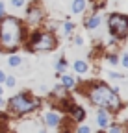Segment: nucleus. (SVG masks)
Wrapping results in <instances>:
<instances>
[{
    "label": "nucleus",
    "instance_id": "5",
    "mask_svg": "<svg viewBox=\"0 0 128 133\" xmlns=\"http://www.w3.org/2000/svg\"><path fill=\"white\" fill-rule=\"evenodd\" d=\"M108 28H109V33L117 39H123L128 35V17L126 15H121V13H113L109 15L108 19Z\"/></svg>",
    "mask_w": 128,
    "mask_h": 133
},
{
    "label": "nucleus",
    "instance_id": "1",
    "mask_svg": "<svg viewBox=\"0 0 128 133\" xmlns=\"http://www.w3.org/2000/svg\"><path fill=\"white\" fill-rule=\"evenodd\" d=\"M24 37V28L15 17H2L0 19V50H15Z\"/></svg>",
    "mask_w": 128,
    "mask_h": 133
},
{
    "label": "nucleus",
    "instance_id": "28",
    "mask_svg": "<svg viewBox=\"0 0 128 133\" xmlns=\"http://www.w3.org/2000/svg\"><path fill=\"white\" fill-rule=\"evenodd\" d=\"M4 105V100H2V96H0V107H2Z\"/></svg>",
    "mask_w": 128,
    "mask_h": 133
},
{
    "label": "nucleus",
    "instance_id": "3",
    "mask_svg": "<svg viewBox=\"0 0 128 133\" xmlns=\"http://www.w3.org/2000/svg\"><path fill=\"white\" fill-rule=\"evenodd\" d=\"M28 48L34 52H46V50L56 48V37L52 31H35L32 33L28 41Z\"/></svg>",
    "mask_w": 128,
    "mask_h": 133
},
{
    "label": "nucleus",
    "instance_id": "17",
    "mask_svg": "<svg viewBox=\"0 0 128 133\" xmlns=\"http://www.w3.org/2000/svg\"><path fill=\"white\" fill-rule=\"evenodd\" d=\"M119 63H123L124 69H128V52H124V54L119 57Z\"/></svg>",
    "mask_w": 128,
    "mask_h": 133
},
{
    "label": "nucleus",
    "instance_id": "8",
    "mask_svg": "<svg viewBox=\"0 0 128 133\" xmlns=\"http://www.w3.org/2000/svg\"><path fill=\"white\" fill-rule=\"evenodd\" d=\"M109 111L106 109V107H100L99 109V113H97V124H99V128L100 129H106L108 126H109Z\"/></svg>",
    "mask_w": 128,
    "mask_h": 133
},
{
    "label": "nucleus",
    "instance_id": "7",
    "mask_svg": "<svg viewBox=\"0 0 128 133\" xmlns=\"http://www.w3.org/2000/svg\"><path fill=\"white\" fill-rule=\"evenodd\" d=\"M43 122L48 126V128H58L61 124V116L54 111H48V113H45L43 115Z\"/></svg>",
    "mask_w": 128,
    "mask_h": 133
},
{
    "label": "nucleus",
    "instance_id": "4",
    "mask_svg": "<svg viewBox=\"0 0 128 133\" xmlns=\"http://www.w3.org/2000/svg\"><path fill=\"white\" fill-rule=\"evenodd\" d=\"M115 91H119V89L117 87L109 89L108 85H104V83H97V85H91V89L87 91V98H89V102L93 105L106 107L108 102H109V98H111V94H113Z\"/></svg>",
    "mask_w": 128,
    "mask_h": 133
},
{
    "label": "nucleus",
    "instance_id": "18",
    "mask_svg": "<svg viewBox=\"0 0 128 133\" xmlns=\"http://www.w3.org/2000/svg\"><path fill=\"white\" fill-rule=\"evenodd\" d=\"M56 69H58L59 72H63V70H65V69H67V63H65V61H63V59H59V61L56 63Z\"/></svg>",
    "mask_w": 128,
    "mask_h": 133
},
{
    "label": "nucleus",
    "instance_id": "2",
    "mask_svg": "<svg viewBox=\"0 0 128 133\" xmlns=\"http://www.w3.org/2000/svg\"><path fill=\"white\" fill-rule=\"evenodd\" d=\"M39 105V102L35 98H32L28 92H19V94H15L9 102H8V107L13 115H26L30 111H34L35 107Z\"/></svg>",
    "mask_w": 128,
    "mask_h": 133
},
{
    "label": "nucleus",
    "instance_id": "27",
    "mask_svg": "<svg viewBox=\"0 0 128 133\" xmlns=\"http://www.w3.org/2000/svg\"><path fill=\"white\" fill-rule=\"evenodd\" d=\"M4 94V91H2V83H0V96H2Z\"/></svg>",
    "mask_w": 128,
    "mask_h": 133
},
{
    "label": "nucleus",
    "instance_id": "22",
    "mask_svg": "<svg viewBox=\"0 0 128 133\" xmlns=\"http://www.w3.org/2000/svg\"><path fill=\"white\" fill-rule=\"evenodd\" d=\"M76 131H82V133H89V131H91V128H89V126H78V128H76Z\"/></svg>",
    "mask_w": 128,
    "mask_h": 133
},
{
    "label": "nucleus",
    "instance_id": "10",
    "mask_svg": "<svg viewBox=\"0 0 128 133\" xmlns=\"http://www.w3.org/2000/svg\"><path fill=\"white\" fill-rule=\"evenodd\" d=\"M99 26H100V15L99 13L89 15L87 19H86V28L87 30H95V28H99Z\"/></svg>",
    "mask_w": 128,
    "mask_h": 133
},
{
    "label": "nucleus",
    "instance_id": "26",
    "mask_svg": "<svg viewBox=\"0 0 128 133\" xmlns=\"http://www.w3.org/2000/svg\"><path fill=\"white\" fill-rule=\"evenodd\" d=\"M74 43H76L78 46H82V44H84V39H82V37H76V39H74Z\"/></svg>",
    "mask_w": 128,
    "mask_h": 133
},
{
    "label": "nucleus",
    "instance_id": "9",
    "mask_svg": "<svg viewBox=\"0 0 128 133\" xmlns=\"http://www.w3.org/2000/svg\"><path fill=\"white\" fill-rule=\"evenodd\" d=\"M41 19H43V11H41L39 8H30V11H28V21H30V24H37Z\"/></svg>",
    "mask_w": 128,
    "mask_h": 133
},
{
    "label": "nucleus",
    "instance_id": "6",
    "mask_svg": "<svg viewBox=\"0 0 128 133\" xmlns=\"http://www.w3.org/2000/svg\"><path fill=\"white\" fill-rule=\"evenodd\" d=\"M67 111L71 113V116H72V120H76V122H82L84 118H86V111L82 109V105H76V104H67Z\"/></svg>",
    "mask_w": 128,
    "mask_h": 133
},
{
    "label": "nucleus",
    "instance_id": "29",
    "mask_svg": "<svg viewBox=\"0 0 128 133\" xmlns=\"http://www.w3.org/2000/svg\"><path fill=\"white\" fill-rule=\"evenodd\" d=\"M0 129H2V126H0Z\"/></svg>",
    "mask_w": 128,
    "mask_h": 133
},
{
    "label": "nucleus",
    "instance_id": "20",
    "mask_svg": "<svg viewBox=\"0 0 128 133\" xmlns=\"http://www.w3.org/2000/svg\"><path fill=\"white\" fill-rule=\"evenodd\" d=\"M106 129H108V131H124V128H123V126H117V124H115V126H108Z\"/></svg>",
    "mask_w": 128,
    "mask_h": 133
},
{
    "label": "nucleus",
    "instance_id": "19",
    "mask_svg": "<svg viewBox=\"0 0 128 133\" xmlns=\"http://www.w3.org/2000/svg\"><path fill=\"white\" fill-rule=\"evenodd\" d=\"M4 83H6V85H8V87H13V85H15V78H13V76H6V79H4Z\"/></svg>",
    "mask_w": 128,
    "mask_h": 133
},
{
    "label": "nucleus",
    "instance_id": "14",
    "mask_svg": "<svg viewBox=\"0 0 128 133\" xmlns=\"http://www.w3.org/2000/svg\"><path fill=\"white\" fill-rule=\"evenodd\" d=\"M8 63H9V66H19L21 65V57L19 56H9Z\"/></svg>",
    "mask_w": 128,
    "mask_h": 133
},
{
    "label": "nucleus",
    "instance_id": "16",
    "mask_svg": "<svg viewBox=\"0 0 128 133\" xmlns=\"http://www.w3.org/2000/svg\"><path fill=\"white\" fill-rule=\"evenodd\" d=\"M106 61H108L109 65H117V63H119V56H113V54H109V56H106Z\"/></svg>",
    "mask_w": 128,
    "mask_h": 133
},
{
    "label": "nucleus",
    "instance_id": "15",
    "mask_svg": "<svg viewBox=\"0 0 128 133\" xmlns=\"http://www.w3.org/2000/svg\"><path fill=\"white\" fill-rule=\"evenodd\" d=\"M72 30H74V24L72 22H65V24H63V33H65V35H71Z\"/></svg>",
    "mask_w": 128,
    "mask_h": 133
},
{
    "label": "nucleus",
    "instance_id": "13",
    "mask_svg": "<svg viewBox=\"0 0 128 133\" xmlns=\"http://www.w3.org/2000/svg\"><path fill=\"white\" fill-rule=\"evenodd\" d=\"M61 85L65 87V89H72V87L76 85V81H74V78H71V76H67V74H63V76H61Z\"/></svg>",
    "mask_w": 128,
    "mask_h": 133
},
{
    "label": "nucleus",
    "instance_id": "21",
    "mask_svg": "<svg viewBox=\"0 0 128 133\" xmlns=\"http://www.w3.org/2000/svg\"><path fill=\"white\" fill-rule=\"evenodd\" d=\"M24 2H26V0H11V4H13L15 8H22Z\"/></svg>",
    "mask_w": 128,
    "mask_h": 133
},
{
    "label": "nucleus",
    "instance_id": "11",
    "mask_svg": "<svg viewBox=\"0 0 128 133\" xmlns=\"http://www.w3.org/2000/svg\"><path fill=\"white\" fill-rule=\"evenodd\" d=\"M87 6V0H72V4H71V11L72 13H82Z\"/></svg>",
    "mask_w": 128,
    "mask_h": 133
},
{
    "label": "nucleus",
    "instance_id": "25",
    "mask_svg": "<svg viewBox=\"0 0 128 133\" xmlns=\"http://www.w3.org/2000/svg\"><path fill=\"white\" fill-rule=\"evenodd\" d=\"M6 76H8V74H6L4 70H0V83H4V79H6Z\"/></svg>",
    "mask_w": 128,
    "mask_h": 133
},
{
    "label": "nucleus",
    "instance_id": "12",
    "mask_svg": "<svg viewBox=\"0 0 128 133\" xmlns=\"http://www.w3.org/2000/svg\"><path fill=\"white\" fill-rule=\"evenodd\" d=\"M74 70L76 72H80V74H86L87 70H89V66H87V63L86 61H82V59H78V61H74Z\"/></svg>",
    "mask_w": 128,
    "mask_h": 133
},
{
    "label": "nucleus",
    "instance_id": "24",
    "mask_svg": "<svg viewBox=\"0 0 128 133\" xmlns=\"http://www.w3.org/2000/svg\"><path fill=\"white\" fill-rule=\"evenodd\" d=\"M108 76H109V78H113V79H119V78H121V74H117V72H109Z\"/></svg>",
    "mask_w": 128,
    "mask_h": 133
},
{
    "label": "nucleus",
    "instance_id": "23",
    "mask_svg": "<svg viewBox=\"0 0 128 133\" xmlns=\"http://www.w3.org/2000/svg\"><path fill=\"white\" fill-rule=\"evenodd\" d=\"M4 13H6V6H4L2 2H0V19L4 17Z\"/></svg>",
    "mask_w": 128,
    "mask_h": 133
}]
</instances>
